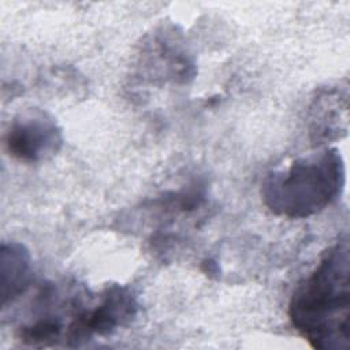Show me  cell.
<instances>
[{"instance_id":"4","label":"cell","mask_w":350,"mask_h":350,"mask_svg":"<svg viewBox=\"0 0 350 350\" xmlns=\"http://www.w3.org/2000/svg\"><path fill=\"white\" fill-rule=\"evenodd\" d=\"M8 153L19 161L40 163L53 157L63 145L62 127L42 109H27L16 115L5 133Z\"/></svg>"},{"instance_id":"7","label":"cell","mask_w":350,"mask_h":350,"mask_svg":"<svg viewBox=\"0 0 350 350\" xmlns=\"http://www.w3.org/2000/svg\"><path fill=\"white\" fill-rule=\"evenodd\" d=\"M204 265H205V272H208L209 275H216L217 272H219V268H217V264L213 261V260H206L205 262H204Z\"/></svg>"},{"instance_id":"5","label":"cell","mask_w":350,"mask_h":350,"mask_svg":"<svg viewBox=\"0 0 350 350\" xmlns=\"http://www.w3.org/2000/svg\"><path fill=\"white\" fill-rule=\"evenodd\" d=\"M347 89L329 88L321 90L309 108V131L312 139L328 142L342 138L349 129Z\"/></svg>"},{"instance_id":"3","label":"cell","mask_w":350,"mask_h":350,"mask_svg":"<svg viewBox=\"0 0 350 350\" xmlns=\"http://www.w3.org/2000/svg\"><path fill=\"white\" fill-rule=\"evenodd\" d=\"M92 298L77 309L67 332V345L79 346L93 336H107L130 324L138 313L134 291L118 283L107 286L90 306Z\"/></svg>"},{"instance_id":"6","label":"cell","mask_w":350,"mask_h":350,"mask_svg":"<svg viewBox=\"0 0 350 350\" xmlns=\"http://www.w3.org/2000/svg\"><path fill=\"white\" fill-rule=\"evenodd\" d=\"M33 276L29 249L19 242H3L0 249V295L5 308L18 299L30 286Z\"/></svg>"},{"instance_id":"1","label":"cell","mask_w":350,"mask_h":350,"mask_svg":"<svg viewBox=\"0 0 350 350\" xmlns=\"http://www.w3.org/2000/svg\"><path fill=\"white\" fill-rule=\"evenodd\" d=\"M294 329L317 350L350 345V247L347 234L329 246L288 302Z\"/></svg>"},{"instance_id":"2","label":"cell","mask_w":350,"mask_h":350,"mask_svg":"<svg viewBox=\"0 0 350 350\" xmlns=\"http://www.w3.org/2000/svg\"><path fill=\"white\" fill-rule=\"evenodd\" d=\"M345 185L346 167L340 152L323 148L268 172L261 185V197L276 216L306 219L340 197Z\"/></svg>"}]
</instances>
